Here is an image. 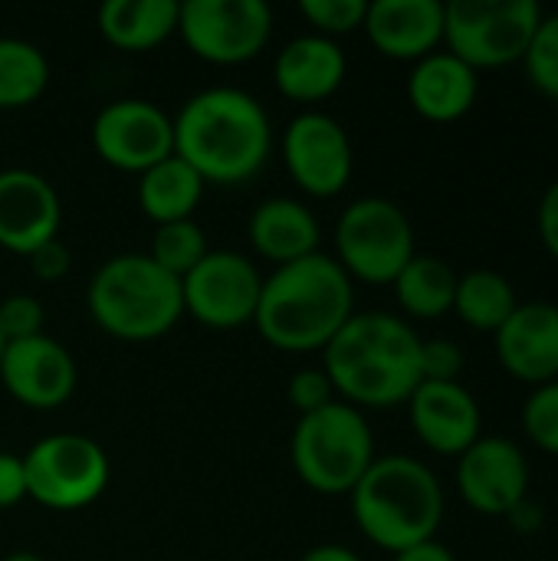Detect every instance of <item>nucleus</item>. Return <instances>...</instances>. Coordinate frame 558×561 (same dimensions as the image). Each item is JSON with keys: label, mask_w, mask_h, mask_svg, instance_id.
Here are the masks:
<instances>
[{"label": "nucleus", "mask_w": 558, "mask_h": 561, "mask_svg": "<svg viewBox=\"0 0 558 561\" xmlns=\"http://www.w3.org/2000/svg\"><path fill=\"white\" fill-rule=\"evenodd\" d=\"M523 431L533 447L558 457V378L533 388V394L523 404Z\"/></svg>", "instance_id": "c756f323"}, {"label": "nucleus", "mask_w": 558, "mask_h": 561, "mask_svg": "<svg viewBox=\"0 0 558 561\" xmlns=\"http://www.w3.org/2000/svg\"><path fill=\"white\" fill-rule=\"evenodd\" d=\"M95 325L118 342H155L184 316L181 279L164 273L148 253H118L105 260L86 289Z\"/></svg>", "instance_id": "39448f33"}, {"label": "nucleus", "mask_w": 558, "mask_h": 561, "mask_svg": "<svg viewBox=\"0 0 558 561\" xmlns=\"http://www.w3.org/2000/svg\"><path fill=\"white\" fill-rule=\"evenodd\" d=\"M299 13L319 36H349L365 26L368 0H303Z\"/></svg>", "instance_id": "7c9ffc66"}, {"label": "nucleus", "mask_w": 558, "mask_h": 561, "mask_svg": "<svg viewBox=\"0 0 558 561\" xmlns=\"http://www.w3.org/2000/svg\"><path fill=\"white\" fill-rule=\"evenodd\" d=\"M523 69L543 95L558 102V13H543L523 56Z\"/></svg>", "instance_id": "c85d7f7f"}, {"label": "nucleus", "mask_w": 558, "mask_h": 561, "mask_svg": "<svg viewBox=\"0 0 558 561\" xmlns=\"http://www.w3.org/2000/svg\"><path fill=\"white\" fill-rule=\"evenodd\" d=\"M543 20L536 0H454L444 3V49L470 69L523 62Z\"/></svg>", "instance_id": "0eeeda50"}, {"label": "nucleus", "mask_w": 558, "mask_h": 561, "mask_svg": "<svg viewBox=\"0 0 558 561\" xmlns=\"http://www.w3.org/2000/svg\"><path fill=\"white\" fill-rule=\"evenodd\" d=\"M289 457L309 490L345 496L375 463V434L358 408L332 401L296 421Z\"/></svg>", "instance_id": "423d86ee"}, {"label": "nucleus", "mask_w": 558, "mask_h": 561, "mask_svg": "<svg viewBox=\"0 0 558 561\" xmlns=\"http://www.w3.org/2000/svg\"><path fill=\"white\" fill-rule=\"evenodd\" d=\"M322 368L352 408L408 404L421 385V335L391 312H355L326 345Z\"/></svg>", "instance_id": "7ed1b4c3"}, {"label": "nucleus", "mask_w": 558, "mask_h": 561, "mask_svg": "<svg viewBox=\"0 0 558 561\" xmlns=\"http://www.w3.org/2000/svg\"><path fill=\"white\" fill-rule=\"evenodd\" d=\"M286 398L299 411V417L312 414V411H319V408H326L332 401H339L326 368H303V371H296L289 378V385H286Z\"/></svg>", "instance_id": "72a5a7b5"}, {"label": "nucleus", "mask_w": 558, "mask_h": 561, "mask_svg": "<svg viewBox=\"0 0 558 561\" xmlns=\"http://www.w3.org/2000/svg\"><path fill=\"white\" fill-rule=\"evenodd\" d=\"M0 381L7 394L33 411L62 408L76 391V362L49 335L7 342L0 358Z\"/></svg>", "instance_id": "2eb2a0df"}, {"label": "nucleus", "mask_w": 558, "mask_h": 561, "mask_svg": "<svg viewBox=\"0 0 558 561\" xmlns=\"http://www.w3.org/2000/svg\"><path fill=\"white\" fill-rule=\"evenodd\" d=\"M3 348H7V339H3V332H0V358H3Z\"/></svg>", "instance_id": "79ce46f5"}, {"label": "nucleus", "mask_w": 558, "mask_h": 561, "mask_svg": "<svg viewBox=\"0 0 558 561\" xmlns=\"http://www.w3.org/2000/svg\"><path fill=\"white\" fill-rule=\"evenodd\" d=\"M503 371L523 385H549L558 378V306L520 302L493 335Z\"/></svg>", "instance_id": "a211bd4d"}, {"label": "nucleus", "mask_w": 558, "mask_h": 561, "mask_svg": "<svg viewBox=\"0 0 558 561\" xmlns=\"http://www.w3.org/2000/svg\"><path fill=\"white\" fill-rule=\"evenodd\" d=\"M26 496L53 513H76L92 506L112 477L109 454L86 434H49L36 440L26 457Z\"/></svg>", "instance_id": "1a4fd4ad"}, {"label": "nucleus", "mask_w": 558, "mask_h": 561, "mask_svg": "<svg viewBox=\"0 0 558 561\" xmlns=\"http://www.w3.org/2000/svg\"><path fill=\"white\" fill-rule=\"evenodd\" d=\"M289 178L312 197H335L349 187L355 154L345 125L326 112H299L283 131Z\"/></svg>", "instance_id": "ddd939ff"}, {"label": "nucleus", "mask_w": 558, "mask_h": 561, "mask_svg": "<svg viewBox=\"0 0 558 561\" xmlns=\"http://www.w3.org/2000/svg\"><path fill=\"white\" fill-rule=\"evenodd\" d=\"M391 286H395V299L401 312L411 319H441L454 312L457 273L441 256L414 253V260L398 273Z\"/></svg>", "instance_id": "393cba45"}, {"label": "nucleus", "mask_w": 558, "mask_h": 561, "mask_svg": "<svg viewBox=\"0 0 558 561\" xmlns=\"http://www.w3.org/2000/svg\"><path fill=\"white\" fill-rule=\"evenodd\" d=\"M411 427L418 440L441 457H460L483 434L477 398L460 381H421L408 398Z\"/></svg>", "instance_id": "dca6fc26"}, {"label": "nucleus", "mask_w": 558, "mask_h": 561, "mask_svg": "<svg viewBox=\"0 0 558 561\" xmlns=\"http://www.w3.org/2000/svg\"><path fill=\"white\" fill-rule=\"evenodd\" d=\"M372 46L401 62H418L444 43L441 0H372L362 26Z\"/></svg>", "instance_id": "6ab92c4d"}, {"label": "nucleus", "mask_w": 558, "mask_h": 561, "mask_svg": "<svg viewBox=\"0 0 558 561\" xmlns=\"http://www.w3.org/2000/svg\"><path fill=\"white\" fill-rule=\"evenodd\" d=\"M30 270H33V276L36 279H43V283H56V279H62L66 273H69V266H72V253H69V247L56 237V240H49V243H43V247H36L30 256Z\"/></svg>", "instance_id": "f704fd0d"}, {"label": "nucleus", "mask_w": 558, "mask_h": 561, "mask_svg": "<svg viewBox=\"0 0 558 561\" xmlns=\"http://www.w3.org/2000/svg\"><path fill=\"white\" fill-rule=\"evenodd\" d=\"M210 253L204 230L194 220H178V224H161L155 227L151 250L148 256L171 276L184 279L204 256Z\"/></svg>", "instance_id": "cd10ccee"}, {"label": "nucleus", "mask_w": 558, "mask_h": 561, "mask_svg": "<svg viewBox=\"0 0 558 561\" xmlns=\"http://www.w3.org/2000/svg\"><path fill=\"white\" fill-rule=\"evenodd\" d=\"M0 332L7 342L43 335V306L30 293H13L0 302Z\"/></svg>", "instance_id": "2f4dec72"}, {"label": "nucleus", "mask_w": 558, "mask_h": 561, "mask_svg": "<svg viewBox=\"0 0 558 561\" xmlns=\"http://www.w3.org/2000/svg\"><path fill=\"white\" fill-rule=\"evenodd\" d=\"M477 95H480L477 69H470L464 59H457L447 49H437L411 66L408 76L411 108L434 125L460 122L477 105Z\"/></svg>", "instance_id": "aec40b11"}, {"label": "nucleus", "mask_w": 558, "mask_h": 561, "mask_svg": "<svg viewBox=\"0 0 558 561\" xmlns=\"http://www.w3.org/2000/svg\"><path fill=\"white\" fill-rule=\"evenodd\" d=\"M3 561H43V559H39L36 552H23V549H20V552H10Z\"/></svg>", "instance_id": "a19ab883"}, {"label": "nucleus", "mask_w": 558, "mask_h": 561, "mask_svg": "<svg viewBox=\"0 0 558 561\" xmlns=\"http://www.w3.org/2000/svg\"><path fill=\"white\" fill-rule=\"evenodd\" d=\"M263 276L257 263L234 250H210L184 279V312L207 329H240L253 325L260 306Z\"/></svg>", "instance_id": "9b49d317"}, {"label": "nucleus", "mask_w": 558, "mask_h": 561, "mask_svg": "<svg viewBox=\"0 0 558 561\" xmlns=\"http://www.w3.org/2000/svg\"><path fill=\"white\" fill-rule=\"evenodd\" d=\"M62 204L56 187L30 171V168H7L0 171V247L30 256L36 247L59 237Z\"/></svg>", "instance_id": "f3484780"}, {"label": "nucleus", "mask_w": 558, "mask_h": 561, "mask_svg": "<svg viewBox=\"0 0 558 561\" xmlns=\"http://www.w3.org/2000/svg\"><path fill=\"white\" fill-rule=\"evenodd\" d=\"M352 316L355 289L349 273L335 263V256L312 253L276 266L263 279L253 325L266 345L289 355H309L326 352Z\"/></svg>", "instance_id": "f03ea898"}, {"label": "nucleus", "mask_w": 558, "mask_h": 561, "mask_svg": "<svg viewBox=\"0 0 558 561\" xmlns=\"http://www.w3.org/2000/svg\"><path fill=\"white\" fill-rule=\"evenodd\" d=\"M273 148V125L257 95L214 85L191 95L174 115V154L204 184H243L257 178Z\"/></svg>", "instance_id": "f257e3e1"}, {"label": "nucleus", "mask_w": 558, "mask_h": 561, "mask_svg": "<svg viewBox=\"0 0 558 561\" xmlns=\"http://www.w3.org/2000/svg\"><path fill=\"white\" fill-rule=\"evenodd\" d=\"M520 306L513 283L497 273V270H470L457 276V293H454V312L460 316L464 325L477 332H500V325L513 316Z\"/></svg>", "instance_id": "a878e982"}, {"label": "nucleus", "mask_w": 558, "mask_h": 561, "mask_svg": "<svg viewBox=\"0 0 558 561\" xmlns=\"http://www.w3.org/2000/svg\"><path fill=\"white\" fill-rule=\"evenodd\" d=\"M95 154L125 174H145L174 154V118L148 99H115L92 122Z\"/></svg>", "instance_id": "f8f14e48"}, {"label": "nucleus", "mask_w": 558, "mask_h": 561, "mask_svg": "<svg viewBox=\"0 0 558 561\" xmlns=\"http://www.w3.org/2000/svg\"><path fill=\"white\" fill-rule=\"evenodd\" d=\"M536 227H539V240H543L546 253L558 263V181H553L543 191L539 214H536Z\"/></svg>", "instance_id": "e433bc0d"}, {"label": "nucleus", "mask_w": 558, "mask_h": 561, "mask_svg": "<svg viewBox=\"0 0 558 561\" xmlns=\"http://www.w3.org/2000/svg\"><path fill=\"white\" fill-rule=\"evenodd\" d=\"M178 0H105L95 13L102 39L125 53H145L178 33Z\"/></svg>", "instance_id": "5701e85b"}, {"label": "nucleus", "mask_w": 558, "mask_h": 561, "mask_svg": "<svg viewBox=\"0 0 558 561\" xmlns=\"http://www.w3.org/2000/svg\"><path fill=\"white\" fill-rule=\"evenodd\" d=\"M299 561H362V556H358V552H352V549H345V546L326 542V546L309 549V552H306Z\"/></svg>", "instance_id": "ea45409f"}, {"label": "nucleus", "mask_w": 558, "mask_h": 561, "mask_svg": "<svg viewBox=\"0 0 558 561\" xmlns=\"http://www.w3.org/2000/svg\"><path fill=\"white\" fill-rule=\"evenodd\" d=\"M178 33L187 49L214 66L257 59L273 36V10L263 0H187Z\"/></svg>", "instance_id": "9d476101"}, {"label": "nucleus", "mask_w": 558, "mask_h": 561, "mask_svg": "<svg viewBox=\"0 0 558 561\" xmlns=\"http://www.w3.org/2000/svg\"><path fill=\"white\" fill-rule=\"evenodd\" d=\"M49 85L46 53L20 36H0V108H26Z\"/></svg>", "instance_id": "bb28decb"}, {"label": "nucleus", "mask_w": 558, "mask_h": 561, "mask_svg": "<svg viewBox=\"0 0 558 561\" xmlns=\"http://www.w3.org/2000/svg\"><path fill=\"white\" fill-rule=\"evenodd\" d=\"M319 237L322 230L316 214L293 197H270L250 214V243L276 266L319 253Z\"/></svg>", "instance_id": "4be33fe9"}, {"label": "nucleus", "mask_w": 558, "mask_h": 561, "mask_svg": "<svg viewBox=\"0 0 558 561\" xmlns=\"http://www.w3.org/2000/svg\"><path fill=\"white\" fill-rule=\"evenodd\" d=\"M457 490L480 516L506 519L529 500V460L510 437H480L457 457Z\"/></svg>", "instance_id": "4468645a"}, {"label": "nucleus", "mask_w": 558, "mask_h": 561, "mask_svg": "<svg viewBox=\"0 0 558 561\" xmlns=\"http://www.w3.org/2000/svg\"><path fill=\"white\" fill-rule=\"evenodd\" d=\"M349 496L362 536L395 556L437 539L444 523V486L437 473L408 454L375 457Z\"/></svg>", "instance_id": "20e7f679"}, {"label": "nucleus", "mask_w": 558, "mask_h": 561, "mask_svg": "<svg viewBox=\"0 0 558 561\" xmlns=\"http://www.w3.org/2000/svg\"><path fill=\"white\" fill-rule=\"evenodd\" d=\"M414 253V227L388 197H358L335 220V263L349 279L391 286Z\"/></svg>", "instance_id": "6e6552de"}, {"label": "nucleus", "mask_w": 558, "mask_h": 561, "mask_svg": "<svg viewBox=\"0 0 558 561\" xmlns=\"http://www.w3.org/2000/svg\"><path fill=\"white\" fill-rule=\"evenodd\" d=\"M395 561H457V556H454L444 542L428 539V542H418V546H411V549L398 552Z\"/></svg>", "instance_id": "58836bf2"}, {"label": "nucleus", "mask_w": 558, "mask_h": 561, "mask_svg": "<svg viewBox=\"0 0 558 561\" xmlns=\"http://www.w3.org/2000/svg\"><path fill=\"white\" fill-rule=\"evenodd\" d=\"M467 355L451 339H421V381H460Z\"/></svg>", "instance_id": "473e14b6"}, {"label": "nucleus", "mask_w": 558, "mask_h": 561, "mask_svg": "<svg viewBox=\"0 0 558 561\" xmlns=\"http://www.w3.org/2000/svg\"><path fill=\"white\" fill-rule=\"evenodd\" d=\"M345 72H349V59H345L342 46L319 33L289 39L276 53V62H273L276 89L286 99L303 102V105L335 95L339 85L345 82Z\"/></svg>", "instance_id": "412c9836"}, {"label": "nucleus", "mask_w": 558, "mask_h": 561, "mask_svg": "<svg viewBox=\"0 0 558 561\" xmlns=\"http://www.w3.org/2000/svg\"><path fill=\"white\" fill-rule=\"evenodd\" d=\"M506 523H510V529H513V533H520V536H533V533H539V529H543L546 513H543V506H539L536 500H523V503L506 516Z\"/></svg>", "instance_id": "4c0bfd02"}, {"label": "nucleus", "mask_w": 558, "mask_h": 561, "mask_svg": "<svg viewBox=\"0 0 558 561\" xmlns=\"http://www.w3.org/2000/svg\"><path fill=\"white\" fill-rule=\"evenodd\" d=\"M26 500V470L23 457L0 454V510H13Z\"/></svg>", "instance_id": "c9c22d12"}, {"label": "nucleus", "mask_w": 558, "mask_h": 561, "mask_svg": "<svg viewBox=\"0 0 558 561\" xmlns=\"http://www.w3.org/2000/svg\"><path fill=\"white\" fill-rule=\"evenodd\" d=\"M201 197H204V178L178 154L138 174V204L145 217H151L158 227L191 220Z\"/></svg>", "instance_id": "b1692460"}]
</instances>
